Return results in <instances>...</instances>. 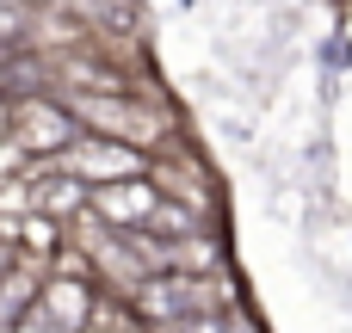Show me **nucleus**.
Masks as SVG:
<instances>
[{
  "mask_svg": "<svg viewBox=\"0 0 352 333\" xmlns=\"http://www.w3.org/2000/svg\"><path fill=\"white\" fill-rule=\"evenodd\" d=\"M68 105V117L87 130V136H105V142H124L136 154H161L167 142V117L161 105L136 99V93H56Z\"/></svg>",
  "mask_w": 352,
  "mask_h": 333,
  "instance_id": "1",
  "label": "nucleus"
},
{
  "mask_svg": "<svg viewBox=\"0 0 352 333\" xmlns=\"http://www.w3.org/2000/svg\"><path fill=\"white\" fill-rule=\"evenodd\" d=\"M155 198L161 192L148 185V173L142 179H118V185H87V216L105 222V229H142Z\"/></svg>",
  "mask_w": 352,
  "mask_h": 333,
  "instance_id": "6",
  "label": "nucleus"
},
{
  "mask_svg": "<svg viewBox=\"0 0 352 333\" xmlns=\"http://www.w3.org/2000/svg\"><path fill=\"white\" fill-rule=\"evenodd\" d=\"M6 333H62V328H56V321H43L37 309H25V315H19V321H12Z\"/></svg>",
  "mask_w": 352,
  "mask_h": 333,
  "instance_id": "11",
  "label": "nucleus"
},
{
  "mask_svg": "<svg viewBox=\"0 0 352 333\" xmlns=\"http://www.w3.org/2000/svg\"><path fill=\"white\" fill-rule=\"evenodd\" d=\"M111 333H148V328H142L136 315H111Z\"/></svg>",
  "mask_w": 352,
  "mask_h": 333,
  "instance_id": "12",
  "label": "nucleus"
},
{
  "mask_svg": "<svg viewBox=\"0 0 352 333\" xmlns=\"http://www.w3.org/2000/svg\"><path fill=\"white\" fill-rule=\"evenodd\" d=\"M31 31V0H0V49H25Z\"/></svg>",
  "mask_w": 352,
  "mask_h": 333,
  "instance_id": "10",
  "label": "nucleus"
},
{
  "mask_svg": "<svg viewBox=\"0 0 352 333\" xmlns=\"http://www.w3.org/2000/svg\"><path fill=\"white\" fill-rule=\"evenodd\" d=\"M148 185H155L161 198L186 204V210H198L204 222H210V210H217V192H210V179H204V167H198L192 154H148Z\"/></svg>",
  "mask_w": 352,
  "mask_h": 333,
  "instance_id": "5",
  "label": "nucleus"
},
{
  "mask_svg": "<svg viewBox=\"0 0 352 333\" xmlns=\"http://www.w3.org/2000/svg\"><path fill=\"white\" fill-rule=\"evenodd\" d=\"M124 309H130L142 328H167V321H179V315H223V309H235V284H229L223 272H210V278L148 272V278L124 297Z\"/></svg>",
  "mask_w": 352,
  "mask_h": 333,
  "instance_id": "2",
  "label": "nucleus"
},
{
  "mask_svg": "<svg viewBox=\"0 0 352 333\" xmlns=\"http://www.w3.org/2000/svg\"><path fill=\"white\" fill-rule=\"evenodd\" d=\"M74 6L87 12V19H80L87 37H111V25H118L124 37L136 31V6H130V0H74Z\"/></svg>",
  "mask_w": 352,
  "mask_h": 333,
  "instance_id": "9",
  "label": "nucleus"
},
{
  "mask_svg": "<svg viewBox=\"0 0 352 333\" xmlns=\"http://www.w3.org/2000/svg\"><path fill=\"white\" fill-rule=\"evenodd\" d=\"M0 136H6V99H0Z\"/></svg>",
  "mask_w": 352,
  "mask_h": 333,
  "instance_id": "13",
  "label": "nucleus"
},
{
  "mask_svg": "<svg viewBox=\"0 0 352 333\" xmlns=\"http://www.w3.org/2000/svg\"><path fill=\"white\" fill-rule=\"evenodd\" d=\"M43 167H56V173H68V179H80V185H118V179H142V173H148V154L80 130V136H74L56 161H43Z\"/></svg>",
  "mask_w": 352,
  "mask_h": 333,
  "instance_id": "4",
  "label": "nucleus"
},
{
  "mask_svg": "<svg viewBox=\"0 0 352 333\" xmlns=\"http://www.w3.org/2000/svg\"><path fill=\"white\" fill-rule=\"evenodd\" d=\"M198 229H210L198 210H186V204H173V198H155V210H148V222H142V235H155V241H179V235H198Z\"/></svg>",
  "mask_w": 352,
  "mask_h": 333,
  "instance_id": "8",
  "label": "nucleus"
},
{
  "mask_svg": "<svg viewBox=\"0 0 352 333\" xmlns=\"http://www.w3.org/2000/svg\"><path fill=\"white\" fill-rule=\"evenodd\" d=\"M25 185H31V198H25V204H31L37 216H50V222H68V216H80V210H87V185H80V179H68V173H56V167H50V173H37V179L25 173Z\"/></svg>",
  "mask_w": 352,
  "mask_h": 333,
  "instance_id": "7",
  "label": "nucleus"
},
{
  "mask_svg": "<svg viewBox=\"0 0 352 333\" xmlns=\"http://www.w3.org/2000/svg\"><path fill=\"white\" fill-rule=\"evenodd\" d=\"M74 136H80V124L68 117V105H62L56 93H25V99H6V142H12L31 167L56 161Z\"/></svg>",
  "mask_w": 352,
  "mask_h": 333,
  "instance_id": "3",
  "label": "nucleus"
}]
</instances>
